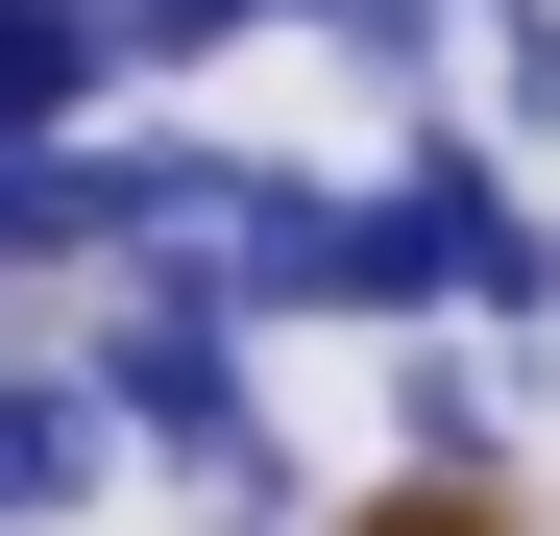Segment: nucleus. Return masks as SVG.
<instances>
[{"label": "nucleus", "instance_id": "obj_1", "mask_svg": "<svg viewBox=\"0 0 560 536\" xmlns=\"http://www.w3.org/2000/svg\"><path fill=\"white\" fill-rule=\"evenodd\" d=\"M390 196L439 220V293L488 317V341H536V317H560V220H536V171H488V147H463V98L390 147Z\"/></svg>", "mask_w": 560, "mask_h": 536}, {"label": "nucleus", "instance_id": "obj_2", "mask_svg": "<svg viewBox=\"0 0 560 536\" xmlns=\"http://www.w3.org/2000/svg\"><path fill=\"white\" fill-rule=\"evenodd\" d=\"M98 488H122L98 366H0V536H49V512H98Z\"/></svg>", "mask_w": 560, "mask_h": 536}, {"label": "nucleus", "instance_id": "obj_3", "mask_svg": "<svg viewBox=\"0 0 560 536\" xmlns=\"http://www.w3.org/2000/svg\"><path fill=\"white\" fill-rule=\"evenodd\" d=\"M122 98V0H0V171Z\"/></svg>", "mask_w": 560, "mask_h": 536}, {"label": "nucleus", "instance_id": "obj_4", "mask_svg": "<svg viewBox=\"0 0 560 536\" xmlns=\"http://www.w3.org/2000/svg\"><path fill=\"white\" fill-rule=\"evenodd\" d=\"M390 464L415 488H512V415H488V366H463L439 317H415V366H390Z\"/></svg>", "mask_w": 560, "mask_h": 536}, {"label": "nucleus", "instance_id": "obj_5", "mask_svg": "<svg viewBox=\"0 0 560 536\" xmlns=\"http://www.w3.org/2000/svg\"><path fill=\"white\" fill-rule=\"evenodd\" d=\"M317 25H341V73H365V98H463V0H317Z\"/></svg>", "mask_w": 560, "mask_h": 536}, {"label": "nucleus", "instance_id": "obj_6", "mask_svg": "<svg viewBox=\"0 0 560 536\" xmlns=\"http://www.w3.org/2000/svg\"><path fill=\"white\" fill-rule=\"evenodd\" d=\"M463 49H488V98H512V147H560V0H463Z\"/></svg>", "mask_w": 560, "mask_h": 536}]
</instances>
